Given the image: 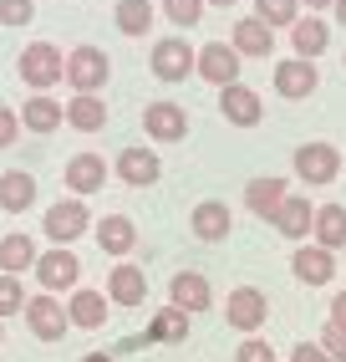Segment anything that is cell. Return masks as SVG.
Segmentation results:
<instances>
[{"instance_id": "d590c367", "label": "cell", "mask_w": 346, "mask_h": 362, "mask_svg": "<svg viewBox=\"0 0 346 362\" xmlns=\"http://www.w3.org/2000/svg\"><path fill=\"white\" fill-rule=\"evenodd\" d=\"M316 342L326 347V357H331V362H346V327H331V322H326Z\"/></svg>"}, {"instance_id": "30bf717a", "label": "cell", "mask_w": 346, "mask_h": 362, "mask_svg": "<svg viewBox=\"0 0 346 362\" xmlns=\"http://www.w3.org/2000/svg\"><path fill=\"white\" fill-rule=\"evenodd\" d=\"M143 133L153 138V143H184V138H189V112H184V103L153 98V103L143 107Z\"/></svg>"}, {"instance_id": "f35d334b", "label": "cell", "mask_w": 346, "mask_h": 362, "mask_svg": "<svg viewBox=\"0 0 346 362\" xmlns=\"http://www.w3.org/2000/svg\"><path fill=\"white\" fill-rule=\"evenodd\" d=\"M290 362H331V357H326V347H321V342H295V347H290Z\"/></svg>"}, {"instance_id": "d4e9b609", "label": "cell", "mask_w": 346, "mask_h": 362, "mask_svg": "<svg viewBox=\"0 0 346 362\" xmlns=\"http://www.w3.org/2000/svg\"><path fill=\"white\" fill-rule=\"evenodd\" d=\"M36 260H41V250H36V240H31L26 230L0 235V271H6V276H26V271H36Z\"/></svg>"}, {"instance_id": "52a82bcc", "label": "cell", "mask_w": 346, "mask_h": 362, "mask_svg": "<svg viewBox=\"0 0 346 362\" xmlns=\"http://www.w3.org/2000/svg\"><path fill=\"white\" fill-rule=\"evenodd\" d=\"M112 77V62L102 46H71L66 52V87L71 92H102Z\"/></svg>"}, {"instance_id": "7c38bea8", "label": "cell", "mask_w": 346, "mask_h": 362, "mask_svg": "<svg viewBox=\"0 0 346 362\" xmlns=\"http://www.w3.org/2000/svg\"><path fill=\"white\" fill-rule=\"evenodd\" d=\"M112 179V163L102 158V153H71L66 158V168H61V184L71 189L77 199H87V194H97Z\"/></svg>"}, {"instance_id": "60d3db41", "label": "cell", "mask_w": 346, "mask_h": 362, "mask_svg": "<svg viewBox=\"0 0 346 362\" xmlns=\"http://www.w3.org/2000/svg\"><path fill=\"white\" fill-rule=\"evenodd\" d=\"M143 347H148V337H122V342H117V352H143ZM117 352H112V357H117Z\"/></svg>"}, {"instance_id": "7bdbcfd3", "label": "cell", "mask_w": 346, "mask_h": 362, "mask_svg": "<svg viewBox=\"0 0 346 362\" xmlns=\"http://www.w3.org/2000/svg\"><path fill=\"white\" fill-rule=\"evenodd\" d=\"M77 362H117L112 352H87V357H77Z\"/></svg>"}, {"instance_id": "484cf974", "label": "cell", "mask_w": 346, "mask_h": 362, "mask_svg": "<svg viewBox=\"0 0 346 362\" xmlns=\"http://www.w3.org/2000/svg\"><path fill=\"white\" fill-rule=\"evenodd\" d=\"M311 240L321 250H346V204H316V225H311Z\"/></svg>"}, {"instance_id": "4316f807", "label": "cell", "mask_w": 346, "mask_h": 362, "mask_svg": "<svg viewBox=\"0 0 346 362\" xmlns=\"http://www.w3.org/2000/svg\"><path fill=\"white\" fill-rule=\"evenodd\" d=\"M31 204H36V174L6 168V174H0V209L6 214H26Z\"/></svg>"}, {"instance_id": "74e56055", "label": "cell", "mask_w": 346, "mask_h": 362, "mask_svg": "<svg viewBox=\"0 0 346 362\" xmlns=\"http://www.w3.org/2000/svg\"><path fill=\"white\" fill-rule=\"evenodd\" d=\"M16 138H20V112L0 103V148H11Z\"/></svg>"}, {"instance_id": "5bb4252c", "label": "cell", "mask_w": 346, "mask_h": 362, "mask_svg": "<svg viewBox=\"0 0 346 362\" xmlns=\"http://www.w3.org/2000/svg\"><path fill=\"white\" fill-rule=\"evenodd\" d=\"M168 306L189 311V317L209 311V306H214V286H209V276H204V271H173V281H168Z\"/></svg>"}, {"instance_id": "e0dca14e", "label": "cell", "mask_w": 346, "mask_h": 362, "mask_svg": "<svg viewBox=\"0 0 346 362\" xmlns=\"http://www.w3.org/2000/svg\"><path fill=\"white\" fill-rule=\"evenodd\" d=\"M189 230H193V240H204V245H219V240H229L234 214H229L225 199H199L193 214H189Z\"/></svg>"}, {"instance_id": "8992f818", "label": "cell", "mask_w": 346, "mask_h": 362, "mask_svg": "<svg viewBox=\"0 0 346 362\" xmlns=\"http://www.w3.org/2000/svg\"><path fill=\"white\" fill-rule=\"evenodd\" d=\"M41 230H46V240H52V245H71V240H82V235L92 230L87 199L66 194V199H56V204H46V220H41Z\"/></svg>"}, {"instance_id": "ffe728a7", "label": "cell", "mask_w": 346, "mask_h": 362, "mask_svg": "<svg viewBox=\"0 0 346 362\" xmlns=\"http://www.w3.org/2000/svg\"><path fill=\"white\" fill-rule=\"evenodd\" d=\"M107 301L112 306H143L148 301V276H143V265L133 260H117L112 271H107Z\"/></svg>"}, {"instance_id": "b9f144b4", "label": "cell", "mask_w": 346, "mask_h": 362, "mask_svg": "<svg viewBox=\"0 0 346 362\" xmlns=\"http://www.w3.org/2000/svg\"><path fill=\"white\" fill-rule=\"evenodd\" d=\"M301 6H306V11H331L336 0H301Z\"/></svg>"}, {"instance_id": "4dcf8cb0", "label": "cell", "mask_w": 346, "mask_h": 362, "mask_svg": "<svg viewBox=\"0 0 346 362\" xmlns=\"http://www.w3.org/2000/svg\"><path fill=\"white\" fill-rule=\"evenodd\" d=\"M189 322H193L189 311H179V306H158L143 337H148V342H168V347H173V342H189Z\"/></svg>"}, {"instance_id": "ee69618b", "label": "cell", "mask_w": 346, "mask_h": 362, "mask_svg": "<svg viewBox=\"0 0 346 362\" xmlns=\"http://www.w3.org/2000/svg\"><path fill=\"white\" fill-rule=\"evenodd\" d=\"M331 16H336L341 26H346V0H336V6H331Z\"/></svg>"}, {"instance_id": "7a4b0ae2", "label": "cell", "mask_w": 346, "mask_h": 362, "mask_svg": "<svg viewBox=\"0 0 346 362\" xmlns=\"http://www.w3.org/2000/svg\"><path fill=\"white\" fill-rule=\"evenodd\" d=\"M148 66H153V77H158V82H189V77H193V66H199V46H189L184 31L158 36V41H153V57H148Z\"/></svg>"}, {"instance_id": "4fadbf2b", "label": "cell", "mask_w": 346, "mask_h": 362, "mask_svg": "<svg viewBox=\"0 0 346 362\" xmlns=\"http://www.w3.org/2000/svg\"><path fill=\"white\" fill-rule=\"evenodd\" d=\"M219 117H225L229 128H260V117H265V98H260L255 87L234 82V87L219 92Z\"/></svg>"}, {"instance_id": "9c48e42d", "label": "cell", "mask_w": 346, "mask_h": 362, "mask_svg": "<svg viewBox=\"0 0 346 362\" xmlns=\"http://www.w3.org/2000/svg\"><path fill=\"white\" fill-rule=\"evenodd\" d=\"M239 66H244V57L234 52L229 41H204L199 46V66H193V77H204L209 87H234L239 82Z\"/></svg>"}, {"instance_id": "2e32d148", "label": "cell", "mask_w": 346, "mask_h": 362, "mask_svg": "<svg viewBox=\"0 0 346 362\" xmlns=\"http://www.w3.org/2000/svg\"><path fill=\"white\" fill-rule=\"evenodd\" d=\"M229 46L244 62H265V57H275V31H270L260 16H239L234 31H229Z\"/></svg>"}, {"instance_id": "44dd1931", "label": "cell", "mask_w": 346, "mask_h": 362, "mask_svg": "<svg viewBox=\"0 0 346 362\" xmlns=\"http://www.w3.org/2000/svg\"><path fill=\"white\" fill-rule=\"evenodd\" d=\"M290 194V179H275V174H255L250 184H244V209L260 214V220H275V209L285 204Z\"/></svg>"}, {"instance_id": "ac0fdd59", "label": "cell", "mask_w": 346, "mask_h": 362, "mask_svg": "<svg viewBox=\"0 0 346 362\" xmlns=\"http://www.w3.org/2000/svg\"><path fill=\"white\" fill-rule=\"evenodd\" d=\"M316 87H321L316 62H306V57H285V62H275V92H280V98L301 103V98H311Z\"/></svg>"}, {"instance_id": "f546056e", "label": "cell", "mask_w": 346, "mask_h": 362, "mask_svg": "<svg viewBox=\"0 0 346 362\" xmlns=\"http://www.w3.org/2000/svg\"><path fill=\"white\" fill-rule=\"evenodd\" d=\"M112 21H117L122 36H148V31H153V21H158V6H153V0H117Z\"/></svg>"}, {"instance_id": "83f0119b", "label": "cell", "mask_w": 346, "mask_h": 362, "mask_svg": "<svg viewBox=\"0 0 346 362\" xmlns=\"http://www.w3.org/2000/svg\"><path fill=\"white\" fill-rule=\"evenodd\" d=\"M66 128H77V133H102V128H107V103L97 98V92H77V98H66Z\"/></svg>"}, {"instance_id": "8fae6325", "label": "cell", "mask_w": 346, "mask_h": 362, "mask_svg": "<svg viewBox=\"0 0 346 362\" xmlns=\"http://www.w3.org/2000/svg\"><path fill=\"white\" fill-rule=\"evenodd\" d=\"M112 174L128 184V189H153L163 179V158L153 148H143V143H128V148L112 158Z\"/></svg>"}, {"instance_id": "7dc6e473", "label": "cell", "mask_w": 346, "mask_h": 362, "mask_svg": "<svg viewBox=\"0 0 346 362\" xmlns=\"http://www.w3.org/2000/svg\"><path fill=\"white\" fill-rule=\"evenodd\" d=\"M341 66H346V57H341Z\"/></svg>"}, {"instance_id": "5b68a950", "label": "cell", "mask_w": 346, "mask_h": 362, "mask_svg": "<svg viewBox=\"0 0 346 362\" xmlns=\"http://www.w3.org/2000/svg\"><path fill=\"white\" fill-rule=\"evenodd\" d=\"M290 168H295V179H306V184H336L341 179V148L326 143V138H311V143L295 148Z\"/></svg>"}, {"instance_id": "8d00e7d4", "label": "cell", "mask_w": 346, "mask_h": 362, "mask_svg": "<svg viewBox=\"0 0 346 362\" xmlns=\"http://www.w3.org/2000/svg\"><path fill=\"white\" fill-rule=\"evenodd\" d=\"M234 362H280V357H275V347H270V342H255V337H250V342H239Z\"/></svg>"}, {"instance_id": "1f68e13d", "label": "cell", "mask_w": 346, "mask_h": 362, "mask_svg": "<svg viewBox=\"0 0 346 362\" xmlns=\"http://www.w3.org/2000/svg\"><path fill=\"white\" fill-rule=\"evenodd\" d=\"M204 0H158V16L168 21V26H179V31H189V26H199L204 21Z\"/></svg>"}, {"instance_id": "3957f363", "label": "cell", "mask_w": 346, "mask_h": 362, "mask_svg": "<svg viewBox=\"0 0 346 362\" xmlns=\"http://www.w3.org/2000/svg\"><path fill=\"white\" fill-rule=\"evenodd\" d=\"M270 322V296L260 291V286H234V291L225 296V327L239 332V337H255L265 332Z\"/></svg>"}, {"instance_id": "6da1fadb", "label": "cell", "mask_w": 346, "mask_h": 362, "mask_svg": "<svg viewBox=\"0 0 346 362\" xmlns=\"http://www.w3.org/2000/svg\"><path fill=\"white\" fill-rule=\"evenodd\" d=\"M16 77L26 82L31 92H52L56 82H66V52H61V46H52V41H31V46H20Z\"/></svg>"}, {"instance_id": "603a6c76", "label": "cell", "mask_w": 346, "mask_h": 362, "mask_svg": "<svg viewBox=\"0 0 346 362\" xmlns=\"http://www.w3.org/2000/svg\"><path fill=\"white\" fill-rule=\"evenodd\" d=\"M107 301H102V291H92V286H77V291L66 296V317H71V327L77 332H102L107 327Z\"/></svg>"}, {"instance_id": "7402d4cb", "label": "cell", "mask_w": 346, "mask_h": 362, "mask_svg": "<svg viewBox=\"0 0 346 362\" xmlns=\"http://www.w3.org/2000/svg\"><path fill=\"white\" fill-rule=\"evenodd\" d=\"M270 225H275L285 240H295V245H306V240H311V225H316V204H311L306 194H285V204L275 209V220H270Z\"/></svg>"}, {"instance_id": "f1b7e54d", "label": "cell", "mask_w": 346, "mask_h": 362, "mask_svg": "<svg viewBox=\"0 0 346 362\" xmlns=\"http://www.w3.org/2000/svg\"><path fill=\"white\" fill-rule=\"evenodd\" d=\"M290 46H295V57L316 62V57H321V52L331 46V26H326L321 16H301V21L290 26Z\"/></svg>"}, {"instance_id": "836d02e7", "label": "cell", "mask_w": 346, "mask_h": 362, "mask_svg": "<svg viewBox=\"0 0 346 362\" xmlns=\"http://www.w3.org/2000/svg\"><path fill=\"white\" fill-rule=\"evenodd\" d=\"M26 286H20V276H6L0 271V322L6 317H20V311H26Z\"/></svg>"}, {"instance_id": "d6a6232c", "label": "cell", "mask_w": 346, "mask_h": 362, "mask_svg": "<svg viewBox=\"0 0 346 362\" xmlns=\"http://www.w3.org/2000/svg\"><path fill=\"white\" fill-rule=\"evenodd\" d=\"M255 16L265 21V26L270 31H275V26H295V21H301V0H255Z\"/></svg>"}, {"instance_id": "ab89813d", "label": "cell", "mask_w": 346, "mask_h": 362, "mask_svg": "<svg viewBox=\"0 0 346 362\" xmlns=\"http://www.w3.org/2000/svg\"><path fill=\"white\" fill-rule=\"evenodd\" d=\"M331 327H346V291L331 296Z\"/></svg>"}, {"instance_id": "cb8c5ba5", "label": "cell", "mask_w": 346, "mask_h": 362, "mask_svg": "<svg viewBox=\"0 0 346 362\" xmlns=\"http://www.w3.org/2000/svg\"><path fill=\"white\" fill-rule=\"evenodd\" d=\"M61 123H66V107H61L56 98H46V92H36V98H26V103H20V128H26V133H36V138H52Z\"/></svg>"}, {"instance_id": "bcb514c9", "label": "cell", "mask_w": 346, "mask_h": 362, "mask_svg": "<svg viewBox=\"0 0 346 362\" xmlns=\"http://www.w3.org/2000/svg\"><path fill=\"white\" fill-rule=\"evenodd\" d=\"M0 342H6V322H0Z\"/></svg>"}, {"instance_id": "9a60e30c", "label": "cell", "mask_w": 346, "mask_h": 362, "mask_svg": "<svg viewBox=\"0 0 346 362\" xmlns=\"http://www.w3.org/2000/svg\"><path fill=\"white\" fill-rule=\"evenodd\" d=\"M290 276L301 286H331L336 281V255L321 250L316 240H306V245H295V255H290Z\"/></svg>"}, {"instance_id": "e575fe53", "label": "cell", "mask_w": 346, "mask_h": 362, "mask_svg": "<svg viewBox=\"0 0 346 362\" xmlns=\"http://www.w3.org/2000/svg\"><path fill=\"white\" fill-rule=\"evenodd\" d=\"M36 0H0V26H31Z\"/></svg>"}, {"instance_id": "d6986e66", "label": "cell", "mask_w": 346, "mask_h": 362, "mask_svg": "<svg viewBox=\"0 0 346 362\" xmlns=\"http://www.w3.org/2000/svg\"><path fill=\"white\" fill-rule=\"evenodd\" d=\"M97 235V250L112 255V260H128L133 245H138V225H133V214H107V220H97L92 225Z\"/></svg>"}, {"instance_id": "277c9868", "label": "cell", "mask_w": 346, "mask_h": 362, "mask_svg": "<svg viewBox=\"0 0 346 362\" xmlns=\"http://www.w3.org/2000/svg\"><path fill=\"white\" fill-rule=\"evenodd\" d=\"M36 281H41V291H52V296H71L82 286V260L71 255V245H52L36 260Z\"/></svg>"}, {"instance_id": "ba28073f", "label": "cell", "mask_w": 346, "mask_h": 362, "mask_svg": "<svg viewBox=\"0 0 346 362\" xmlns=\"http://www.w3.org/2000/svg\"><path fill=\"white\" fill-rule=\"evenodd\" d=\"M26 327H31V337L36 342H61V337L71 332V317H66V301L61 296H52V291H36L31 301H26Z\"/></svg>"}, {"instance_id": "f6af8a7d", "label": "cell", "mask_w": 346, "mask_h": 362, "mask_svg": "<svg viewBox=\"0 0 346 362\" xmlns=\"http://www.w3.org/2000/svg\"><path fill=\"white\" fill-rule=\"evenodd\" d=\"M204 6H219V11H229V6H239V0H204Z\"/></svg>"}]
</instances>
